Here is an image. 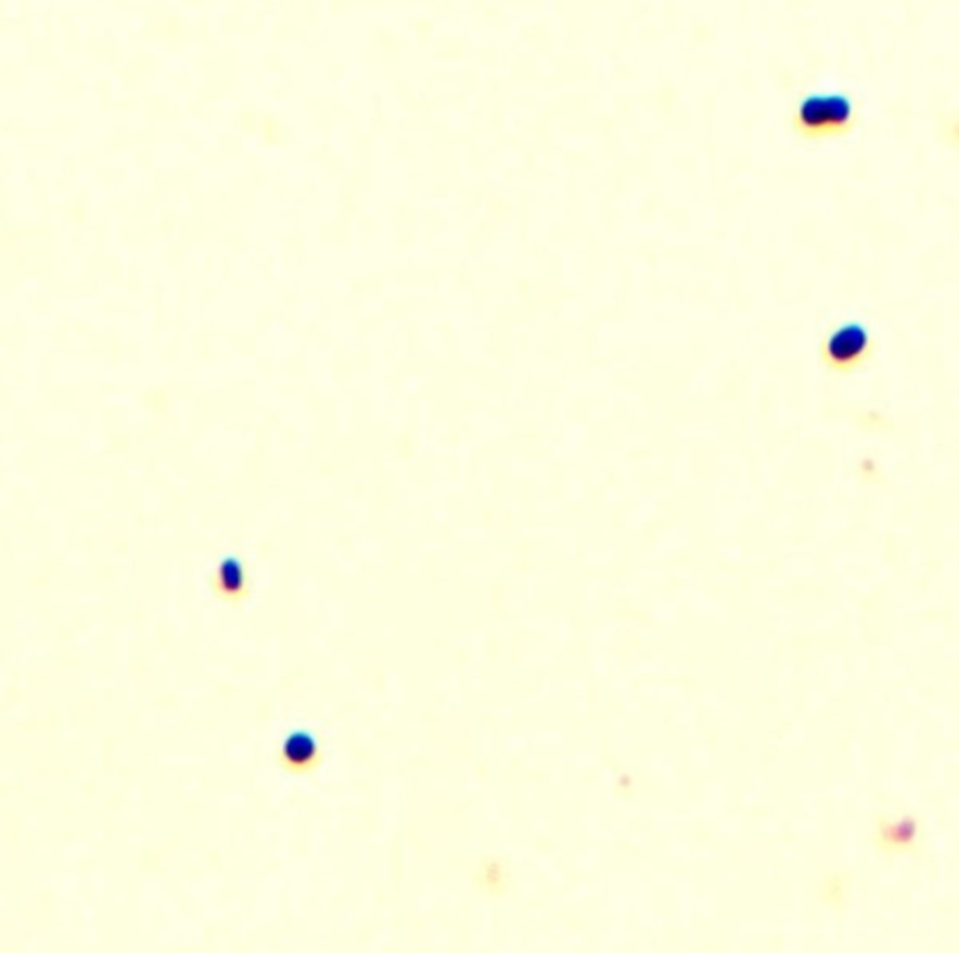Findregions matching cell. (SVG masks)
Here are the masks:
<instances>
[{
    "mask_svg": "<svg viewBox=\"0 0 959 953\" xmlns=\"http://www.w3.org/2000/svg\"><path fill=\"white\" fill-rule=\"evenodd\" d=\"M279 763L290 774H308L321 763L319 740L304 729L287 734L279 750Z\"/></svg>",
    "mask_w": 959,
    "mask_h": 953,
    "instance_id": "cell-3",
    "label": "cell"
},
{
    "mask_svg": "<svg viewBox=\"0 0 959 953\" xmlns=\"http://www.w3.org/2000/svg\"><path fill=\"white\" fill-rule=\"evenodd\" d=\"M878 351V342L864 322H839L823 337L820 364L836 375L859 372Z\"/></svg>",
    "mask_w": 959,
    "mask_h": 953,
    "instance_id": "cell-2",
    "label": "cell"
},
{
    "mask_svg": "<svg viewBox=\"0 0 959 953\" xmlns=\"http://www.w3.org/2000/svg\"><path fill=\"white\" fill-rule=\"evenodd\" d=\"M214 592L221 601L240 606L247 598L246 569L242 558L228 555L221 558L214 575Z\"/></svg>",
    "mask_w": 959,
    "mask_h": 953,
    "instance_id": "cell-4",
    "label": "cell"
},
{
    "mask_svg": "<svg viewBox=\"0 0 959 953\" xmlns=\"http://www.w3.org/2000/svg\"><path fill=\"white\" fill-rule=\"evenodd\" d=\"M859 126V106L847 92H809L791 114L793 132L806 141L846 137Z\"/></svg>",
    "mask_w": 959,
    "mask_h": 953,
    "instance_id": "cell-1",
    "label": "cell"
}]
</instances>
